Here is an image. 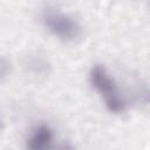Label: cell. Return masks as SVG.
Wrapping results in <instances>:
<instances>
[{
	"label": "cell",
	"instance_id": "3957f363",
	"mask_svg": "<svg viewBox=\"0 0 150 150\" xmlns=\"http://www.w3.org/2000/svg\"><path fill=\"white\" fill-rule=\"evenodd\" d=\"M54 131L46 123L33 127L26 141L27 150H53Z\"/></svg>",
	"mask_w": 150,
	"mask_h": 150
},
{
	"label": "cell",
	"instance_id": "6da1fadb",
	"mask_svg": "<svg viewBox=\"0 0 150 150\" xmlns=\"http://www.w3.org/2000/svg\"><path fill=\"white\" fill-rule=\"evenodd\" d=\"M89 82L91 87L103 98L107 109L112 114L125 111L128 101L115 79L102 64H94L89 71Z\"/></svg>",
	"mask_w": 150,
	"mask_h": 150
},
{
	"label": "cell",
	"instance_id": "8992f818",
	"mask_svg": "<svg viewBox=\"0 0 150 150\" xmlns=\"http://www.w3.org/2000/svg\"><path fill=\"white\" fill-rule=\"evenodd\" d=\"M57 150H76V149H75V146H74L71 143L64 141V142H62V143L59 144Z\"/></svg>",
	"mask_w": 150,
	"mask_h": 150
},
{
	"label": "cell",
	"instance_id": "7a4b0ae2",
	"mask_svg": "<svg viewBox=\"0 0 150 150\" xmlns=\"http://www.w3.org/2000/svg\"><path fill=\"white\" fill-rule=\"evenodd\" d=\"M41 21L45 28L57 39L66 42H74L82 36V26L70 14L55 6H47L41 13Z\"/></svg>",
	"mask_w": 150,
	"mask_h": 150
},
{
	"label": "cell",
	"instance_id": "277c9868",
	"mask_svg": "<svg viewBox=\"0 0 150 150\" xmlns=\"http://www.w3.org/2000/svg\"><path fill=\"white\" fill-rule=\"evenodd\" d=\"M25 66L29 73L36 76H46L50 71V63L48 62L47 59L39 54L29 55L26 59Z\"/></svg>",
	"mask_w": 150,
	"mask_h": 150
},
{
	"label": "cell",
	"instance_id": "5b68a950",
	"mask_svg": "<svg viewBox=\"0 0 150 150\" xmlns=\"http://www.w3.org/2000/svg\"><path fill=\"white\" fill-rule=\"evenodd\" d=\"M134 101L139 105L150 104V86L143 81H138L132 89Z\"/></svg>",
	"mask_w": 150,
	"mask_h": 150
}]
</instances>
